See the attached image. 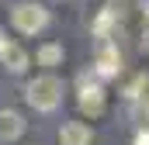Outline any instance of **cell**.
Instances as JSON below:
<instances>
[{
	"label": "cell",
	"mask_w": 149,
	"mask_h": 145,
	"mask_svg": "<svg viewBox=\"0 0 149 145\" xmlns=\"http://www.w3.org/2000/svg\"><path fill=\"white\" fill-rule=\"evenodd\" d=\"M24 100L38 110V114H49L63 104V79L45 72V76H35L28 86H24Z\"/></svg>",
	"instance_id": "6da1fadb"
},
{
	"label": "cell",
	"mask_w": 149,
	"mask_h": 145,
	"mask_svg": "<svg viewBox=\"0 0 149 145\" xmlns=\"http://www.w3.org/2000/svg\"><path fill=\"white\" fill-rule=\"evenodd\" d=\"M10 24L21 31V35H38V31H45V24H49V10L35 3V0H17L14 3V10H10Z\"/></svg>",
	"instance_id": "7a4b0ae2"
},
{
	"label": "cell",
	"mask_w": 149,
	"mask_h": 145,
	"mask_svg": "<svg viewBox=\"0 0 149 145\" xmlns=\"http://www.w3.org/2000/svg\"><path fill=\"white\" fill-rule=\"evenodd\" d=\"M121 72V52L111 38H97L94 45V76L97 79H114Z\"/></svg>",
	"instance_id": "3957f363"
},
{
	"label": "cell",
	"mask_w": 149,
	"mask_h": 145,
	"mask_svg": "<svg viewBox=\"0 0 149 145\" xmlns=\"http://www.w3.org/2000/svg\"><path fill=\"white\" fill-rule=\"evenodd\" d=\"M108 107V93H104V86H101V79H80V110L83 114H90V117H101Z\"/></svg>",
	"instance_id": "277c9868"
},
{
	"label": "cell",
	"mask_w": 149,
	"mask_h": 145,
	"mask_svg": "<svg viewBox=\"0 0 149 145\" xmlns=\"http://www.w3.org/2000/svg\"><path fill=\"white\" fill-rule=\"evenodd\" d=\"M24 117L17 114V110H10V107H3L0 110V142H17L21 135H24Z\"/></svg>",
	"instance_id": "5b68a950"
},
{
	"label": "cell",
	"mask_w": 149,
	"mask_h": 145,
	"mask_svg": "<svg viewBox=\"0 0 149 145\" xmlns=\"http://www.w3.org/2000/svg\"><path fill=\"white\" fill-rule=\"evenodd\" d=\"M90 142H94V131L83 121H66L59 128V145H90Z\"/></svg>",
	"instance_id": "8992f818"
},
{
	"label": "cell",
	"mask_w": 149,
	"mask_h": 145,
	"mask_svg": "<svg viewBox=\"0 0 149 145\" xmlns=\"http://www.w3.org/2000/svg\"><path fill=\"white\" fill-rule=\"evenodd\" d=\"M0 62H3V69H7V72H14V76H17V72L28 69V62H31V59H28V52H24L17 41H7V45L0 48Z\"/></svg>",
	"instance_id": "52a82bcc"
},
{
	"label": "cell",
	"mask_w": 149,
	"mask_h": 145,
	"mask_svg": "<svg viewBox=\"0 0 149 145\" xmlns=\"http://www.w3.org/2000/svg\"><path fill=\"white\" fill-rule=\"evenodd\" d=\"M63 59H66V52H63L59 41H45V45L35 48V62H38V66H59Z\"/></svg>",
	"instance_id": "ba28073f"
},
{
	"label": "cell",
	"mask_w": 149,
	"mask_h": 145,
	"mask_svg": "<svg viewBox=\"0 0 149 145\" xmlns=\"http://www.w3.org/2000/svg\"><path fill=\"white\" fill-rule=\"evenodd\" d=\"M132 145H149V128H139V131H135V142Z\"/></svg>",
	"instance_id": "9c48e42d"
},
{
	"label": "cell",
	"mask_w": 149,
	"mask_h": 145,
	"mask_svg": "<svg viewBox=\"0 0 149 145\" xmlns=\"http://www.w3.org/2000/svg\"><path fill=\"white\" fill-rule=\"evenodd\" d=\"M3 45H7V31L0 28V48H3Z\"/></svg>",
	"instance_id": "30bf717a"
},
{
	"label": "cell",
	"mask_w": 149,
	"mask_h": 145,
	"mask_svg": "<svg viewBox=\"0 0 149 145\" xmlns=\"http://www.w3.org/2000/svg\"><path fill=\"white\" fill-rule=\"evenodd\" d=\"M142 48H146V52H149V31H146V35H142Z\"/></svg>",
	"instance_id": "8fae6325"
},
{
	"label": "cell",
	"mask_w": 149,
	"mask_h": 145,
	"mask_svg": "<svg viewBox=\"0 0 149 145\" xmlns=\"http://www.w3.org/2000/svg\"><path fill=\"white\" fill-rule=\"evenodd\" d=\"M142 14H146V17H149V0H142Z\"/></svg>",
	"instance_id": "7c38bea8"
},
{
	"label": "cell",
	"mask_w": 149,
	"mask_h": 145,
	"mask_svg": "<svg viewBox=\"0 0 149 145\" xmlns=\"http://www.w3.org/2000/svg\"><path fill=\"white\" fill-rule=\"evenodd\" d=\"M142 107H146V117H149V93H146V100H142Z\"/></svg>",
	"instance_id": "4fadbf2b"
}]
</instances>
